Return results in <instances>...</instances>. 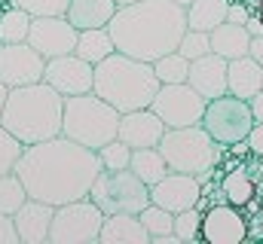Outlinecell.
Segmentation results:
<instances>
[{"label":"cell","instance_id":"cell-1","mask_svg":"<svg viewBox=\"0 0 263 244\" xmlns=\"http://www.w3.org/2000/svg\"><path fill=\"white\" fill-rule=\"evenodd\" d=\"M98 171H101L98 153L65 134L25 147L15 162V174L22 177L28 195L52 208L77 198H89Z\"/></svg>","mask_w":263,"mask_h":244},{"label":"cell","instance_id":"cell-2","mask_svg":"<svg viewBox=\"0 0 263 244\" xmlns=\"http://www.w3.org/2000/svg\"><path fill=\"white\" fill-rule=\"evenodd\" d=\"M107 31L117 52L153 64L181 46L187 31V9L172 0H135L117 9Z\"/></svg>","mask_w":263,"mask_h":244},{"label":"cell","instance_id":"cell-3","mask_svg":"<svg viewBox=\"0 0 263 244\" xmlns=\"http://www.w3.org/2000/svg\"><path fill=\"white\" fill-rule=\"evenodd\" d=\"M62 116H65V95H59L52 86L31 83V86H18L9 89L0 125L18 137L25 147L59 137L62 134Z\"/></svg>","mask_w":263,"mask_h":244},{"label":"cell","instance_id":"cell-4","mask_svg":"<svg viewBox=\"0 0 263 244\" xmlns=\"http://www.w3.org/2000/svg\"><path fill=\"white\" fill-rule=\"evenodd\" d=\"M159 79L153 64L138 61L132 55L114 52L104 61L95 64V86L92 92L98 98H104L110 107H117L120 113H132V110H144L153 104L156 92H159Z\"/></svg>","mask_w":263,"mask_h":244},{"label":"cell","instance_id":"cell-5","mask_svg":"<svg viewBox=\"0 0 263 244\" xmlns=\"http://www.w3.org/2000/svg\"><path fill=\"white\" fill-rule=\"evenodd\" d=\"M120 110L110 107L104 98H98L95 92L86 95H73L65 98V116H62V134L89 147V150H101L104 144H110L120 131Z\"/></svg>","mask_w":263,"mask_h":244},{"label":"cell","instance_id":"cell-6","mask_svg":"<svg viewBox=\"0 0 263 244\" xmlns=\"http://www.w3.org/2000/svg\"><path fill=\"white\" fill-rule=\"evenodd\" d=\"M159 153L165 156L172 171L193 174V177H202V180L220 162V144H214L211 134L202 125L165 128V134L159 140Z\"/></svg>","mask_w":263,"mask_h":244},{"label":"cell","instance_id":"cell-7","mask_svg":"<svg viewBox=\"0 0 263 244\" xmlns=\"http://www.w3.org/2000/svg\"><path fill=\"white\" fill-rule=\"evenodd\" d=\"M89 198L104 214H141L150 205V186L144 180H138L132 174V168H126V171L101 168L95 183H92Z\"/></svg>","mask_w":263,"mask_h":244},{"label":"cell","instance_id":"cell-8","mask_svg":"<svg viewBox=\"0 0 263 244\" xmlns=\"http://www.w3.org/2000/svg\"><path fill=\"white\" fill-rule=\"evenodd\" d=\"M214 144L220 147H236L242 140H248L251 128H254V113H251V104L236 98V95H220V98H211L205 104V116L199 122Z\"/></svg>","mask_w":263,"mask_h":244},{"label":"cell","instance_id":"cell-9","mask_svg":"<svg viewBox=\"0 0 263 244\" xmlns=\"http://www.w3.org/2000/svg\"><path fill=\"white\" fill-rule=\"evenodd\" d=\"M104 211L92 198H77L59 205L49 226V244H92L98 241Z\"/></svg>","mask_w":263,"mask_h":244},{"label":"cell","instance_id":"cell-10","mask_svg":"<svg viewBox=\"0 0 263 244\" xmlns=\"http://www.w3.org/2000/svg\"><path fill=\"white\" fill-rule=\"evenodd\" d=\"M248 159V144H236L233 147V156L230 162L223 165L220 171V180H217V195L242 211H257V198L263 195V186L257 183V174H251V165L245 162Z\"/></svg>","mask_w":263,"mask_h":244},{"label":"cell","instance_id":"cell-11","mask_svg":"<svg viewBox=\"0 0 263 244\" xmlns=\"http://www.w3.org/2000/svg\"><path fill=\"white\" fill-rule=\"evenodd\" d=\"M205 104L208 101L190 83H172V86H159L150 110L165 122V128H187V125H199L202 122Z\"/></svg>","mask_w":263,"mask_h":244},{"label":"cell","instance_id":"cell-12","mask_svg":"<svg viewBox=\"0 0 263 244\" xmlns=\"http://www.w3.org/2000/svg\"><path fill=\"white\" fill-rule=\"evenodd\" d=\"M251 238V217L230 205V201H214L202 208V235L199 241L208 244H242Z\"/></svg>","mask_w":263,"mask_h":244},{"label":"cell","instance_id":"cell-13","mask_svg":"<svg viewBox=\"0 0 263 244\" xmlns=\"http://www.w3.org/2000/svg\"><path fill=\"white\" fill-rule=\"evenodd\" d=\"M77 37L80 31L67 22V15H40V18H31L28 46H34L49 61L59 55H70L77 49Z\"/></svg>","mask_w":263,"mask_h":244},{"label":"cell","instance_id":"cell-14","mask_svg":"<svg viewBox=\"0 0 263 244\" xmlns=\"http://www.w3.org/2000/svg\"><path fill=\"white\" fill-rule=\"evenodd\" d=\"M46 58L28 43H0V83L6 89L40 83Z\"/></svg>","mask_w":263,"mask_h":244},{"label":"cell","instance_id":"cell-15","mask_svg":"<svg viewBox=\"0 0 263 244\" xmlns=\"http://www.w3.org/2000/svg\"><path fill=\"white\" fill-rule=\"evenodd\" d=\"M43 83L52 86V89H55L59 95H65V98L86 95V92H92V86H95V64L83 61L77 52L49 58L46 61V70H43Z\"/></svg>","mask_w":263,"mask_h":244},{"label":"cell","instance_id":"cell-16","mask_svg":"<svg viewBox=\"0 0 263 244\" xmlns=\"http://www.w3.org/2000/svg\"><path fill=\"white\" fill-rule=\"evenodd\" d=\"M199 198H202V177H193V174L168 171L156 186H150V201L172 211V214L196 208Z\"/></svg>","mask_w":263,"mask_h":244},{"label":"cell","instance_id":"cell-17","mask_svg":"<svg viewBox=\"0 0 263 244\" xmlns=\"http://www.w3.org/2000/svg\"><path fill=\"white\" fill-rule=\"evenodd\" d=\"M165 134V122L159 119L150 107L144 110H132V113H123L120 116V131L117 137L132 147V150H144V147H159Z\"/></svg>","mask_w":263,"mask_h":244},{"label":"cell","instance_id":"cell-18","mask_svg":"<svg viewBox=\"0 0 263 244\" xmlns=\"http://www.w3.org/2000/svg\"><path fill=\"white\" fill-rule=\"evenodd\" d=\"M227 67H230V61L227 58L208 52V55H202V58L190 61L187 83L196 89L205 101L220 98V95H227Z\"/></svg>","mask_w":263,"mask_h":244},{"label":"cell","instance_id":"cell-19","mask_svg":"<svg viewBox=\"0 0 263 244\" xmlns=\"http://www.w3.org/2000/svg\"><path fill=\"white\" fill-rule=\"evenodd\" d=\"M52 214H55V208H52V205L37 201V198H28V201L12 214L22 244H46V241H49Z\"/></svg>","mask_w":263,"mask_h":244},{"label":"cell","instance_id":"cell-20","mask_svg":"<svg viewBox=\"0 0 263 244\" xmlns=\"http://www.w3.org/2000/svg\"><path fill=\"white\" fill-rule=\"evenodd\" d=\"M98 241L101 244H150V232L144 229L138 214H104Z\"/></svg>","mask_w":263,"mask_h":244},{"label":"cell","instance_id":"cell-21","mask_svg":"<svg viewBox=\"0 0 263 244\" xmlns=\"http://www.w3.org/2000/svg\"><path fill=\"white\" fill-rule=\"evenodd\" d=\"M260 89H263V67L251 55L230 61V67H227V92L230 95H236L242 101H251Z\"/></svg>","mask_w":263,"mask_h":244},{"label":"cell","instance_id":"cell-22","mask_svg":"<svg viewBox=\"0 0 263 244\" xmlns=\"http://www.w3.org/2000/svg\"><path fill=\"white\" fill-rule=\"evenodd\" d=\"M120 3L117 0H70L67 6V22L77 31H89V28H107L110 18L117 15Z\"/></svg>","mask_w":263,"mask_h":244},{"label":"cell","instance_id":"cell-23","mask_svg":"<svg viewBox=\"0 0 263 244\" xmlns=\"http://www.w3.org/2000/svg\"><path fill=\"white\" fill-rule=\"evenodd\" d=\"M251 49V34L245 25H233V22H223L211 31V52L220 55V58L233 61V58H242L248 55Z\"/></svg>","mask_w":263,"mask_h":244},{"label":"cell","instance_id":"cell-24","mask_svg":"<svg viewBox=\"0 0 263 244\" xmlns=\"http://www.w3.org/2000/svg\"><path fill=\"white\" fill-rule=\"evenodd\" d=\"M227 12H230V0H193L187 6V28L211 34L217 25L227 22Z\"/></svg>","mask_w":263,"mask_h":244},{"label":"cell","instance_id":"cell-25","mask_svg":"<svg viewBox=\"0 0 263 244\" xmlns=\"http://www.w3.org/2000/svg\"><path fill=\"white\" fill-rule=\"evenodd\" d=\"M132 174L138 180H144L147 186H156L172 168L165 162V156L159 153V147H144V150H132V162H129Z\"/></svg>","mask_w":263,"mask_h":244},{"label":"cell","instance_id":"cell-26","mask_svg":"<svg viewBox=\"0 0 263 244\" xmlns=\"http://www.w3.org/2000/svg\"><path fill=\"white\" fill-rule=\"evenodd\" d=\"M73 52L83 61H89V64H98V61H104L107 55H114L117 46H114V37H110L107 28H89V31H80Z\"/></svg>","mask_w":263,"mask_h":244},{"label":"cell","instance_id":"cell-27","mask_svg":"<svg viewBox=\"0 0 263 244\" xmlns=\"http://www.w3.org/2000/svg\"><path fill=\"white\" fill-rule=\"evenodd\" d=\"M28 31H31V15L18 6H6L0 9V43H28Z\"/></svg>","mask_w":263,"mask_h":244},{"label":"cell","instance_id":"cell-28","mask_svg":"<svg viewBox=\"0 0 263 244\" xmlns=\"http://www.w3.org/2000/svg\"><path fill=\"white\" fill-rule=\"evenodd\" d=\"M28 198L31 195H28L25 183H22V177L15 171L0 174V214H15Z\"/></svg>","mask_w":263,"mask_h":244},{"label":"cell","instance_id":"cell-29","mask_svg":"<svg viewBox=\"0 0 263 244\" xmlns=\"http://www.w3.org/2000/svg\"><path fill=\"white\" fill-rule=\"evenodd\" d=\"M153 70H156V79L162 86H172V83H187V73H190V61L184 58L178 49L162 55V58L153 61Z\"/></svg>","mask_w":263,"mask_h":244},{"label":"cell","instance_id":"cell-30","mask_svg":"<svg viewBox=\"0 0 263 244\" xmlns=\"http://www.w3.org/2000/svg\"><path fill=\"white\" fill-rule=\"evenodd\" d=\"M138 217H141L144 229L150 232V238L172 235V229H175V214H172V211H165V208H159V205H153V201H150Z\"/></svg>","mask_w":263,"mask_h":244},{"label":"cell","instance_id":"cell-31","mask_svg":"<svg viewBox=\"0 0 263 244\" xmlns=\"http://www.w3.org/2000/svg\"><path fill=\"white\" fill-rule=\"evenodd\" d=\"M98 159H101V168H107V171H126L132 162V147H126L120 137H114L110 144H104L98 150Z\"/></svg>","mask_w":263,"mask_h":244},{"label":"cell","instance_id":"cell-32","mask_svg":"<svg viewBox=\"0 0 263 244\" xmlns=\"http://www.w3.org/2000/svg\"><path fill=\"white\" fill-rule=\"evenodd\" d=\"M181 241H199L202 235V208H187L175 214V229H172Z\"/></svg>","mask_w":263,"mask_h":244},{"label":"cell","instance_id":"cell-33","mask_svg":"<svg viewBox=\"0 0 263 244\" xmlns=\"http://www.w3.org/2000/svg\"><path fill=\"white\" fill-rule=\"evenodd\" d=\"M178 52L187 61H196V58H202V55H208V52H211V34H205V31H190V28H187L184 37H181Z\"/></svg>","mask_w":263,"mask_h":244},{"label":"cell","instance_id":"cell-34","mask_svg":"<svg viewBox=\"0 0 263 244\" xmlns=\"http://www.w3.org/2000/svg\"><path fill=\"white\" fill-rule=\"evenodd\" d=\"M12 6L25 9L31 18H40V15H67V6L70 0H9Z\"/></svg>","mask_w":263,"mask_h":244},{"label":"cell","instance_id":"cell-35","mask_svg":"<svg viewBox=\"0 0 263 244\" xmlns=\"http://www.w3.org/2000/svg\"><path fill=\"white\" fill-rule=\"evenodd\" d=\"M22 150H25V144H22L18 137H12V134L0 125V174L15 171V162H18Z\"/></svg>","mask_w":263,"mask_h":244},{"label":"cell","instance_id":"cell-36","mask_svg":"<svg viewBox=\"0 0 263 244\" xmlns=\"http://www.w3.org/2000/svg\"><path fill=\"white\" fill-rule=\"evenodd\" d=\"M251 12H257L254 6H248L245 0H230V12H227V22L233 25H245L251 18Z\"/></svg>","mask_w":263,"mask_h":244},{"label":"cell","instance_id":"cell-37","mask_svg":"<svg viewBox=\"0 0 263 244\" xmlns=\"http://www.w3.org/2000/svg\"><path fill=\"white\" fill-rule=\"evenodd\" d=\"M0 244H22L12 214H0Z\"/></svg>","mask_w":263,"mask_h":244},{"label":"cell","instance_id":"cell-38","mask_svg":"<svg viewBox=\"0 0 263 244\" xmlns=\"http://www.w3.org/2000/svg\"><path fill=\"white\" fill-rule=\"evenodd\" d=\"M245 144H248V153L263 162V122H254V128H251V134H248Z\"/></svg>","mask_w":263,"mask_h":244},{"label":"cell","instance_id":"cell-39","mask_svg":"<svg viewBox=\"0 0 263 244\" xmlns=\"http://www.w3.org/2000/svg\"><path fill=\"white\" fill-rule=\"evenodd\" d=\"M245 28H248L251 37H263V18L257 15V12H251V18L245 22Z\"/></svg>","mask_w":263,"mask_h":244},{"label":"cell","instance_id":"cell-40","mask_svg":"<svg viewBox=\"0 0 263 244\" xmlns=\"http://www.w3.org/2000/svg\"><path fill=\"white\" fill-rule=\"evenodd\" d=\"M248 55L263 67V37H251V49H248Z\"/></svg>","mask_w":263,"mask_h":244},{"label":"cell","instance_id":"cell-41","mask_svg":"<svg viewBox=\"0 0 263 244\" xmlns=\"http://www.w3.org/2000/svg\"><path fill=\"white\" fill-rule=\"evenodd\" d=\"M248 104H251V113H254V122H263V89L257 92V95H254V98H251V101H248Z\"/></svg>","mask_w":263,"mask_h":244},{"label":"cell","instance_id":"cell-42","mask_svg":"<svg viewBox=\"0 0 263 244\" xmlns=\"http://www.w3.org/2000/svg\"><path fill=\"white\" fill-rule=\"evenodd\" d=\"M6 95H9V89L0 83V113H3V104H6Z\"/></svg>","mask_w":263,"mask_h":244},{"label":"cell","instance_id":"cell-43","mask_svg":"<svg viewBox=\"0 0 263 244\" xmlns=\"http://www.w3.org/2000/svg\"><path fill=\"white\" fill-rule=\"evenodd\" d=\"M172 3H178V6H181V9H187V6H190V3H193V0H172Z\"/></svg>","mask_w":263,"mask_h":244},{"label":"cell","instance_id":"cell-44","mask_svg":"<svg viewBox=\"0 0 263 244\" xmlns=\"http://www.w3.org/2000/svg\"><path fill=\"white\" fill-rule=\"evenodd\" d=\"M257 15H260V18H263V0H260V3H257Z\"/></svg>","mask_w":263,"mask_h":244},{"label":"cell","instance_id":"cell-45","mask_svg":"<svg viewBox=\"0 0 263 244\" xmlns=\"http://www.w3.org/2000/svg\"><path fill=\"white\" fill-rule=\"evenodd\" d=\"M245 3H248V6H254V9H257V3H260V0H245Z\"/></svg>","mask_w":263,"mask_h":244},{"label":"cell","instance_id":"cell-46","mask_svg":"<svg viewBox=\"0 0 263 244\" xmlns=\"http://www.w3.org/2000/svg\"><path fill=\"white\" fill-rule=\"evenodd\" d=\"M117 3H120V6H126V3H135V0H117Z\"/></svg>","mask_w":263,"mask_h":244},{"label":"cell","instance_id":"cell-47","mask_svg":"<svg viewBox=\"0 0 263 244\" xmlns=\"http://www.w3.org/2000/svg\"><path fill=\"white\" fill-rule=\"evenodd\" d=\"M260 186H263V171H260Z\"/></svg>","mask_w":263,"mask_h":244}]
</instances>
